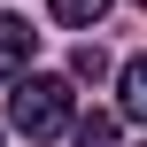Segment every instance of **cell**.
<instances>
[{
	"mask_svg": "<svg viewBox=\"0 0 147 147\" xmlns=\"http://www.w3.org/2000/svg\"><path fill=\"white\" fill-rule=\"evenodd\" d=\"M8 124H16L23 140L78 132V124H70V85H62V78H23V85L8 93Z\"/></svg>",
	"mask_w": 147,
	"mask_h": 147,
	"instance_id": "1",
	"label": "cell"
},
{
	"mask_svg": "<svg viewBox=\"0 0 147 147\" xmlns=\"http://www.w3.org/2000/svg\"><path fill=\"white\" fill-rule=\"evenodd\" d=\"M31 47H39V31H31L23 16H0V85H23V70H31Z\"/></svg>",
	"mask_w": 147,
	"mask_h": 147,
	"instance_id": "2",
	"label": "cell"
},
{
	"mask_svg": "<svg viewBox=\"0 0 147 147\" xmlns=\"http://www.w3.org/2000/svg\"><path fill=\"white\" fill-rule=\"evenodd\" d=\"M116 85H124V116H132V124H147V54H132V62H124V78H116Z\"/></svg>",
	"mask_w": 147,
	"mask_h": 147,
	"instance_id": "3",
	"label": "cell"
},
{
	"mask_svg": "<svg viewBox=\"0 0 147 147\" xmlns=\"http://www.w3.org/2000/svg\"><path fill=\"white\" fill-rule=\"evenodd\" d=\"M47 8H54V16L70 23V31H93V23L109 16V0H47Z\"/></svg>",
	"mask_w": 147,
	"mask_h": 147,
	"instance_id": "4",
	"label": "cell"
},
{
	"mask_svg": "<svg viewBox=\"0 0 147 147\" xmlns=\"http://www.w3.org/2000/svg\"><path fill=\"white\" fill-rule=\"evenodd\" d=\"M70 147H116V116H78V132H70Z\"/></svg>",
	"mask_w": 147,
	"mask_h": 147,
	"instance_id": "5",
	"label": "cell"
},
{
	"mask_svg": "<svg viewBox=\"0 0 147 147\" xmlns=\"http://www.w3.org/2000/svg\"><path fill=\"white\" fill-rule=\"evenodd\" d=\"M70 78H93V85H101V78H109V54H101V47H78V54H70Z\"/></svg>",
	"mask_w": 147,
	"mask_h": 147,
	"instance_id": "6",
	"label": "cell"
},
{
	"mask_svg": "<svg viewBox=\"0 0 147 147\" xmlns=\"http://www.w3.org/2000/svg\"><path fill=\"white\" fill-rule=\"evenodd\" d=\"M140 8H147V0H140Z\"/></svg>",
	"mask_w": 147,
	"mask_h": 147,
	"instance_id": "7",
	"label": "cell"
}]
</instances>
